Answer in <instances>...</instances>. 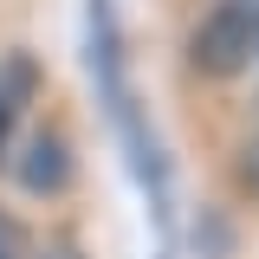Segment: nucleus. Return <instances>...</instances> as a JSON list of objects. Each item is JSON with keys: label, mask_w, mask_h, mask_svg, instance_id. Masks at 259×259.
I'll use <instances>...</instances> for the list:
<instances>
[{"label": "nucleus", "mask_w": 259, "mask_h": 259, "mask_svg": "<svg viewBox=\"0 0 259 259\" xmlns=\"http://www.w3.org/2000/svg\"><path fill=\"white\" fill-rule=\"evenodd\" d=\"M104 104V117H110V136H117V149H123L130 175H136V188H143V207H149V221L168 227L175 221V207H168V188H175V162H168V143H162L156 117H149V104L136 91V78H117L110 91L97 97Z\"/></svg>", "instance_id": "1"}, {"label": "nucleus", "mask_w": 259, "mask_h": 259, "mask_svg": "<svg viewBox=\"0 0 259 259\" xmlns=\"http://www.w3.org/2000/svg\"><path fill=\"white\" fill-rule=\"evenodd\" d=\"M253 59H259V26L233 0H214L194 20V32H188V65L201 78H240Z\"/></svg>", "instance_id": "2"}, {"label": "nucleus", "mask_w": 259, "mask_h": 259, "mask_svg": "<svg viewBox=\"0 0 259 259\" xmlns=\"http://www.w3.org/2000/svg\"><path fill=\"white\" fill-rule=\"evenodd\" d=\"M7 162H13V182H20L32 201H59V194L71 188V175H78V156H71L65 123H32Z\"/></svg>", "instance_id": "3"}, {"label": "nucleus", "mask_w": 259, "mask_h": 259, "mask_svg": "<svg viewBox=\"0 0 259 259\" xmlns=\"http://www.w3.org/2000/svg\"><path fill=\"white\" fill-rule=\"evenodd\" d=\"M39 84H46V65H39V52H26V46H7L0 52V110L20 123L32 104H39Z\"/></svg>", "instance_id": "4"}, {"label": "nucleus", "mask_w": 259, "mask_h": 259, "mask_svg": "<svg viewBox=\"0 0 259 259\" xmlns=\"http://www.w3.org/2000/svg\"><path fill=\"white\" fill-rule=\"evenodd\" d=\"M240 182H246V194L259 201V130L246 136V149H240Z\"/></svg>", "instance_id": "5"}, {"label": "nucleus", "mask_w": 259, "mask_h": 259, "mask_svg": "<svg viewBox=\"0 0 259 259\" xmlns=\"http://www.w3.org/2000/svg\"><path fill=\"white\" fill-rule=\"evenodd\" d=\"M39 259H84V253H78V246H71V240H59V233H52V240H46V246H39Z\"/></svg>", "instance_id": "6"}, {"label": "nucleus", "mask_w": 259, "mask_h": 259, "mask_svg": "<svg viewBox=\"0 0 259 259\" xmlns=\"http://www.w3.org/2000/svg\"><path fill=\"white\" fill-rule=\"evenodd\" d=\"M0 259H20V233H13L7 214H0Z\"/></svg>", "instance_id": "7"}, {"label": "nucleus", "mask_w": 259, "mask_h": 259, "mask_svg": "<svg viewBox=\"0 0 259 259\" xmlns=\"http://www.w3.org/2000/svg\"><path fill=\"white\" fill-rule=\"evenodd\" d=\"M13 130H20V123H13V117L0 110V168H7V156H13Z\"/></svg>", "instance_id": "8"}, {"label": "nucleus", "mask_w": 259, "mask_h": 259, "mask_svg": "<svg viewBox=\"0 0 259 259\" xmlns=\"http://www.w3.org/2000/svg\"><path fill=\"white\" fill-rule=\"evenodd\" d=\"M233 7H240V13H246V20L259 26V0H233Z\"/></svg>", "instance_id": "9"}]
</instances>
